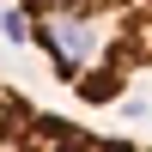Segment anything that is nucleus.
Returning a JSON list of instances; mask_svg holds the SVG:
<instances>
[{
    "instance_id": "2",
    "label": "nucleus",
    "mask_w": 152,
    "mask_h": 152,
    "mask_svg": "<svg viewBox=\"0 0 152 152\" xmlns=\"http://www.w3.org/2000/svg\"><path fill=\"white\" fill-rule=\"evenodd\" d=\"M0 152H152V146L97 134L73 116H55V110L31 104L18 85L0 79Z\"/></svg>"
},
{
    "instance_id": "1",
    "label": "nucleus",
    "mask_w": 152,
    "mask_h": 152,
    "mask_svg": "<svg viewBox=\"0 0 152 152\" xmlns=\"http://www.w3.org/2000/svg\"><path fill=\"white\" fill-rule=\"evenodd\" d=\"M18 12L49 73L91 110L152 73V0H18Z\"/></svg>"
}]
</instances>
